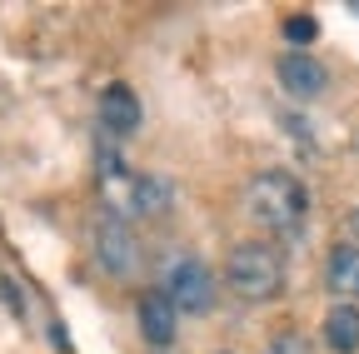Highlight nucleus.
Wrapping results in <instances>:
<instances>
[{
	"instance_id": "f257e3e1",
	"label": "nucleus",
	"mask_w": 359,
	"mask_h": 354,
	"mask_svg": "<svg viewBox=\"0 0 359 354\" xmlns=\"http://www.w3.org/2000/svg\"><path fill=\"white\" fill-rule=\"evenodd\" d=\"M245 210L255 215V225H264V230H294L304 219V210H309V200H304V185L294 180V175L264 170V175H255L250 190H245Z\"/></svg>"
},
{
	"instance_id": "f03ea898",
	"label": "nucleus",
	"mask_w": 359,
	"mask_h": 354,
	"mask_svg": "<svg viewBox=\"0 0 359 354\" xmlns=\"http://www.w3.org/2000/svg\"><path fill=\"white\" fill-rule=\"evenodd\" d=\"M230 290L240 299H275L285 290V259L275 245L245 240L230 250Z\"/></svg>"
},
{
	"instance_id": "7ed1b4c3",
	"label": "nucleus",
	"mask_w": 359,
	"mask_h": 354,
	"mask_svg": "<svg viewBox=\"0 0 359 354\" xmlns=\"http://www.w3.org/2000/svg\"><path fill=\"white\" fill-rule=\"evenodd\" d=\"M160 294L180 309V315H210L215 309V275H210V264L190 250H175L165 259V275H160Z\"/></svg>"
},
{
	"instance_id": "20e7f679",
	"label": "nucleus",
	"mask_w": 359,
	"mask_h": 354,
	"mask_svg": "<svg viewBox=\"0 0 359 354\" xmlns=\"http://www.w3.org/2000/svg\"><path fill=\"white\" fill-rule=\"evenodd\" d=\"M90 240H95V259L110 275H135L140 270V240H135V230L120 215H100L95 230H90Z\"/></svg>"
},
{
	"instance_id": "39448f33",
	"label": "nucleus",
	"mask_w": 359,
	"mask_h": 354,
	"mask_svg": "<svg viewBox=\"0 0 359 354\" xmlns=\"http://www.w3.org/2000/svg\"><path fill=\"white\" fill-rule=\"evenodd\" d=\"M280 85L294 100H320L325 85H330V70L314 60L309 50H290V55H280Z\"/></svg>"
},
{
	"instance_id": "423d86ee",
	"label": "nucleus",
	"mask_w": 359,
	"mask_h": 354,
	"mask_svg": "<svg viewBox=\"0 0 359 354\" xmlns=\"http://www.w3.org/2000/svg\"><path fill=\"white\" fill-rule=\"evenodd\" d=\"M100 125L110 135H135L140 130V100L130 85H105L100 90Z\"/></svg>"
},
{
	"instance_id": "0eeeda50",
	"label": "nucleus",
	"mask_w": 359,
	"mask_h": 354,
	"mask_svg": "<svg viewBox=\"0 0 359 354\" xmlns=\"http://www.w3.org/2000/svg\"><path fill=\"white\" fill-rule=\"evenodd\" d=\"M140 334H145L155 349L175 344V334H180V309H175L160 290H150V294L140 299Z\"/></svg>"
},
{
	"instance_id": "6e6552de",
	"label": "nucleus",
	"mask_w": 359,
	"mask_h": 354,
	"mask_svg": "<svg viewBox=\"0 0 359 354\" xmlns=\"http://www.w3.org/2000/svg\"><path fill=\"white\" fill-rule=\"evenodd\" d=\"M325 285L339 294V304H354V299H359V245H339V250H330Z\"/></svg>"
},
{
	"instance_id": "1a4fd4ad",
	"label": "nucleus",
	"mask_w": 359,
	"mask_h": 354,
	"mask_svg": "<svg viewBox=\"0 0 359 354\" xmlns=\"http://www.w3.org/2000/svg\"><path fill=\"white\" fill-rule=\"evenodd\" d=\"M325 344L334 354H354L359 349V304H334L325 315Z\"/></svg>"
},
{
	"instance_id": "9d476101",
	"label": "nucleus",
	"mask_w": 359,
	"mask_h": 354,
	"mask_svg": "<svg viewBox=\"0 0 359 354\" xmlns=\"http://www.w3.org/2000/svg\"><path fill=\"white\" fill-rule=\"evenodd\" d=\"M130 200H135V210H140V215H165L170 200H175V190H170L165 175H135Z\"/></svg>"
},
{
	"instance_id": "9b49d317",
	"label": "nucleus",
	"mask_w": 359,
	"mask_h": 354,
	"mask_svg": "<svg viewBox=\"0 0 359 354\" xmlns=\"http://www.w3.org/2000/svg\"><path fill=\"white\" fill-rule=\"evenodd\" d=\"M314 35H320L314 15H290V20H285V40H290V46H309Z\"/></svg>"
},
{
	"instance_id": "f8f14e48",
	"label": "nucleus",
	"mask_w": 359,
	"mask_h": 354,
	"mask_svg": "<svg viewBox=\"0 0 359 354\" xmlns=\"http://www.w3.org/2000/svg\"><path fill=\"white\" fill-rule=\"evenodd\" d=\"M264 354H314V349H309V339H304V334L285 329V334H275V339L264 344Z\"/></svg>"
},
{
	"instance_id": "ddd939ff",
	"label": "nucleus",
	"mask_w": 359,
	"mask_h": 354,
	"mask_svg": "<svg viewBox=\"0 0 359 354\" xmlns=\"http://www.w3.org/2000/svg\"><path fill=\"white\" fill-rule=\"evenodd\" d=\"M349 245H359V210H349Z\"/></svg>"
},
{
	"instance_id": "4468645a",
	"label": "nucleus",
	"mask_w": 359,
	"mask_h": 354,
	"mask_svg": "<svg viewBox=\"0 0 359 354\" xmlns=\"http://www.w3.org/2000/svg\"><path fill=\"white\" fill-rule=\"evenodd\" d=\"M354 11H359V6H354Z\"/></svg>"
}]
</instances>
